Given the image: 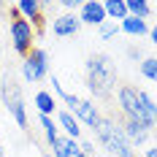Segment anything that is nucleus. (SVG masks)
Returning <instances> with one entry per match:
<instances>
[{"label": "nucleus", "mask_w": 157, "mask_h": 157, "mask_svg": "<svg viewBox=\"0 0 157 157\" xmlns=\"http://www.w3.org/2000/svg\"><path fill=\"white\" fill-rule=\"evenodd\" d=\"M87 87L98 98H109L117 87V68L109 54H95L87 60Z\"/></svg>", "instance_id": "1"}, {"label": "nucleus", "mask_w": 157, "mask_h": 157, "mask_svg": "<svg viewBox=\"0 0 157 157\" xmlns=\"http://www.w3.org/2000/svg\"><path fill=\"white\" fill-rule=\"evenodd\" d=\"M95 136H98L100 146H103L106 152H111V155H117V157H136V149H133L130 141L125 138L122 127L114 125L111 119H103V117H100V122L95 125Z\"/></svg>", "instance_id": "2"}, {"label": "nucleus", "mask_w": 157, "mask_h": 157, "mask_svg": "<svg viewBox=\"0 0 157 157\" xmlns=\"http://www.w3.org/2000/svg\"><path fill=\"white\" fill-rule=\"evenodd\" d=\"M8 33H11V46H14L16 54H22V57H27L35 44V30L30 27V22H25L19 11H16L14 6H11V25H8Z\"/></svg>", "instance_id": "3"}, {"label": "nucleus", "mask_w": 157, "mask_h": 157, "mask_svg": "<svg viewBox=\"0 0 157 157\" xmlns=\"http://www.w3.org/2000/svg\"><path fill=\"white\" fill-rule=\"evenodd\" d=\"M0 98H3V103H6L8 114L16 119V125H19V127H27V109H25V98H22V90L16 87L11 78H6V81L0 84Z\"/></svg>", "instance_id": "4"}, {"label": "nucleus", "mask_w": 157, "mask_h": 157, "mask_svg": "<svg viewBox=\"0 0 157 157\" xmlns=\"http://www.w3.org/2000/svg\"><path fill=\"white\" fill-rule=\"evenodd\" d=\"M49 73V60H46V52L44 49H33L30 54L22 60V76L27 78L30 84L41 81V78Z\"/></svg>", "instance_id": "5"}, {"label": "nucleus", "mask_w": 157, "mask_h": 157, "mask_svg": "<svg viewBox=\"0 0 157 157\" xmlns=\"http://www.w3.org/2000/svg\"><path fill=\"white\" fill-rule=\"evenodd\" d=\"M117 98H119V106H122V111H125L127 119L146 122V117H144V111H141V103H138V90H136V87H130V84L119 87ZM152 125H155V122H152Z\"/></svg>", "instance_id": "6"}, {"label": "nucleus", "mask_w": 157, "mask_h": 157, "mask_svg": "<svg viewBox=\"0 0 157 157\" xmlns=\"http://www.w3.org/2000/svg\"><path fill=\"white\" fill-rule=\"evenodd\" d=\"M14 8L19 11V16L25 22H30L33 30H41L44 27V3H38V0H19Z\"/></svg>", "instance_id": "7"}, {"label": "nucleus", "mask_w": 157, "mask_h": 157, "mask_svg": "<svg viewBox=\"0 0 157 157\" xmlns=\"http://www.w3.org/2000/svg\"><path fill=\"white\" fill-rule=\"evenodd\" d=\"M78 22L81 25H103L106 22V11H103V0H84L78 6Z\"/></svg>", "instance_id": "8"}, {"label": "nucleus", "mask_w": 157, "mask_h": 157, "mask_svg": "<svg viewBox=\"0 0 157 157\" xmlns=\"http://www.w3.org/2000/svg\"><path fill=\"white\" fill-rule=\"evenodd\" d=\"M152 122H138V119H125V127H122V133H125V138L133 144H144L149 136H152Z\"/></svg>", "instance_id": "9"}, {"label": "nucleus", "mask_w": 157, "mask_h": 157, "mask_svg": "<svg viewBox=\"0 0 157 157\" xmlns=\"http://www.w3.org/2000/svg\"><path fill=\"white\" fill-rule=\"evenodd\" d=\"M78 27H81V22H78L76 14H60L52 22V33H54L57 38H71V35L78 33Z\"/></svg>", "instance_id": "10"}, {"label": "nucleus", "mask_w": 157, "mask_h": 157, "mask_svg": "<svg viewBox=\"0 0 157 157\" xmlns=\"http://www.w3.org/2000/svg\"><path fill=\"white\" fill-rule=\"evenodd\" d=\"M73 117H76V122H84V125L92 127V130H95V125L100 122V114H98L92 100H81L76 106V111H73Z\"/></svg>", "instance_id": "11"}, {"label": "nucleus", "mask_w": 157, "mask_h": 157, "mask_svg": "<svg viewBox=\"0 0 157 157\" xmlns=\"http://www.w3.org/2000/svg\"><path fill=\"white\" fill-rule=\"evenodd\" d=\"M57 127H63L65 138H71V141H78V136H81V125L76 122V117H73L71 111H60V117H57Z\"/></svg>", "instance_id": "12"}, {"label": "nucleus", "mask_w": 157, "mask_h": 157, "mask_svg": "<svg viewBox=\"0 0 157 157\" xmlns=\"http://www.w3.org/2000/svg\"><path fill=\"white\" fill-rule=\"evenodd\" d=\"M49 146H52V157H76L78 155V144L65 138V136H57Z\"/></svg>", "instance_id": "13"}, {"label": "nucleus", "mask_w": 157, "mask_h": 157, "mask_svg": "<svg viewBox=\"0 0 157 157\" xmlns=\"http://www.w3.org/2000/svg\"><path fill=\"white\" fill-rule=\"evenodd\" d=\"M125 8H127V16H136V19H144V22L155 11V6L149 0H125Z\"/></svg>", "instance_id": "14"}, {"label": "nucleus", "mask_w": 157, "mask_h": 157, "mask_svg": "<svg viewBox=\"0 0 157 157\" xmlns=\"http://www.w3.org/2000/svg\"><path fill=\"white\" fill-rule=\"evenodd\" d=\"M146 30H149V25H146L144 19H136V16H125V19L119 22V33H127V35H133V38H141Z\"/></svg>", "instance_id": "15"}, {"label": "nucleus", "mask_w": 157, "mask_h": 157, "mask_svg": "<svg viewBox=\"0 0 157 157\" xmlns=\"http://www.w3.org/2000/svg\"><path fill=\"white\" fill-rule=\"evenodd\" d=\"M103 11H106V19H109V22H117V25L127 16L125 0H106V3H103Z\"/></svg>", "instance_id": "16"}, {"label": "nucleus", "mask_w": 157, "mask_h": 157, "mask_svg": "<svg viewBox=\"0 0 157 157\" xmlns=\"http://www.w3.org/2000/svg\"><path fill=\"white\" fill-rule=\"evenodd\" d=\"M35 109H38V114H41V117H52V114H54V109H57V100L52 98V92L41 90V92H35Z\"/></svg>", "instance_id": "17"}, {"label": "nucleus", "mask_w": 157, "mask_h": 157, "mask_svg": "<svg viewBox=\"0 0 157 157\" xmlns=\"http://www.w3.org/2000/svg\"><path fill=\"white\" fill-rule=\"evenodd\" d=\"M138 103H141V111H144V117H146V122H155V98H152V92H141L138 90Z\"/></svg>", "instance_id": "18"}, {"label": "nucleus", "mask_w": 157, "mask_h": 157, "mask_svg": "<svg viewBox=\"0 0 157 157\" xmlns=\"http://www.w3.org/2000/svg\"><path fill=\"white\" fill-rule=\"evenodd\" d=\"M38 122H41V127H44V136H46V141H49V144H52L57 136H60V133H57L60 127H57V122H54L52 117H41Z\"/></svg>", "instance_id": "19"}, {"label": "nucleus", "mask_w": 157, "mask_h": 157, "mask_svg": "<svg viewBox=\"0 0 157 157\" xmlns=\"http://www.w3.org/2000/svg\"><path fill=\"white\" fill-rule=\"evenodd\" d=\"M141 73H144V78H149V81L157 78V60L155 57H146V60L141 63Z\"/></svg>", "instance_id": "20"}, {"label": "nucleus", "mask_w": 157, "mask_h": 157, "mask_svg": "<svg viewBox=\"0 0 157 157\" xmlns=\"http://www.w3.org/2000/svg\"><path fill=\"white\" fill-rule=\"evenodd\" d=\"M98 33H100V38H103V41H109V38H114V35L119 33V25H117V22H109V19H106V22H103V25L98 27Z\"/></svg>", "instance_id": "21"}, {"label": "nucleus", "mask_w": 157, "mask_h": 157, "mask_svg": "<svg viewBox=\"0 0 157 157\" xmlns=\"http://www.w3.org/2000/svg\"><path fill=\"white\" fill-rule=\"evenodd\" d=\"M78 152H81V155H87V157H90V155L95 152V144H92V141H84V144H78Z\"/></svg>", "instance_id": "22"}, {"label": "nucleus", "mask_w": 157, "mask_h": 157, "mask_svg": "<svg viewBox=\"0 0 157 157\" xmlns=\"http://www.w3.org/2000/svg\"><path fill=\"white\" fill-rule=\"evenodd\" d=\"M52 87H54V92H57V95L65 100V95H68V92L63 90V84H60V78H57V76H52Z\"/></svg>", "instance_id": "23"}, {"label": "nucleus", "mask_w": 157, "mask_h": 157, "mask_svg": "<svg viewBox=\"0 0 157 157\" xmlns=\"http://www.w3.org/2000/svg\"><path fill=\"white\" fill-rule=\"evenodd\" d=\"M78 6H81L78 0H63V8H65V11H68V14H71V11H76Z\"/></svg>", "instance_id": "24"}, {"label": "nucleus", "mask_w": 157, "mask_h": 157, "mask_svg": "<svg viewBox=\"0 0 157 157\" xmlns=\"http://www.w3.org/2000/svg\"><path fill=\"white\" fill-rule=\"evenodd\" d=\"M146 35H149V41L155 44V41H157V27H149V30H146Z\"/></svg>", "instance_id": "25"}, {"label": "nucleus", "mask_w": 157, "mask_h": 157, "mask_svg": "<svg viewBox=\"0 0 157 157\" xmlns=\"http://www.w3.org/2000/svg\"><path fill=\"white\" fill-rule=\"evenodd\" d=\"M146 157H157V152H155V149H152V146L146 149Z\"/></svg>", "instance_id": "26"}, {"label": "nucleus", "mask_w": 157, "mask_h": 157, "mask_svg": "<svg viewBox=\"0 0 157 157\" xmlns=\"http://www.w3.org/2000/svg\"><path fill=\"white\" fill-rule=\"evenodd\" d=\"M76 157H87V155H81V152H78V155H76Z\"/></svg>", "instance_id": "27"}, {"label": "nucleus", "mask_w": 157, "mask_h": 157, "mask_svg": "<svg viewBox=\"0 0 157 157\" xmlns=\"http://www.w3.org/2000/svg\"><path fill=\"white\" fill-rule=\"evenodd\" d=\"M0 157H3V149H0Z\"/></svg>", "instance_id": "28"}]
</instances>
